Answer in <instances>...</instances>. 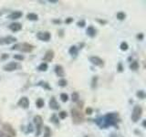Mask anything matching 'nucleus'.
<instances>
[{"label":"nucleus","instance_id":"f257e3e1","mask_svg":"<svg viewBox=\"0 0 146 137\" xmlns=\"http://www.w3.org/2000/svg\"><path fill=\"white\" fill-rule=\"evenodd\" d=\"M117 122H118V113L115 112L107 113L105 116L96 120V122H97V124L100 128H107L109 126L116 125Z\"/></svg>","mask_w":146,"mask_h":137},{"label":"nucleus","instance_id":"f03ea898","mask_svg":"<svg viewBox=\"0 0 146 137\" xmlns=\"http://www.w3.org/2000/svg\"><path fill=\"white\" fill-rule=\"evenodd\" d=\"M12 50H19V51H22V52H31L32 50L34 49V46L31 45L29 43H17L16 45H14L13 47L11 48Z\"/></svg>","mask_w":146,"mask_h":137},{"label":"nucleus","instance_id":"7ed1b4c3","mask_svg":"<svg viewBox=\"0 0 146 137\" xmlns=\"http://www.w3.org/2000/svg\"><path fill=\"white\" fill-rule=\"evenodd\" d=\"M71 117L72 121L75 124H80L84 121V116L80 111H78L77 109H72L71 110Z\"/></svg>","mask_w":146,"mask_h":137},{"label":"nucleus","instance_id":"20e7f679","mask_svg":"<svg viewBox=\"0 0 146 137\" xmlns=\"http://www.w3.org/2000/svg\"><path fill=\"white\" fill-rule=\"evenodd\" d=\"M141 115H143V109H141L140 105H136V106H134L133 110H132L131 121L134 122H137L141 119Z\"/></svg>","mask_w":146,"mask_h":137},{"label":"nucleus","instance_id":"39448f33","mask_svg":"<svg viewBox=\"0 0 146 137\" xmlns=\"http://www.w3.org/2000/svg\"><path fill=\"white\" fill-rule=\"evenodd\" d=\"M34 121V123L36 125V135L38 136L41 132V128H42V124H43V120H42V117L39 116V115H36L33 119Z\"/></svg>","mask_w":146,"mask_h":137},{"label":"nucleus","instance_id":"423d86ee","mask_svg":"<svg viewBox=\"0 0 146 137\" xmlns=\"http://www.w3.org/2000/svg\"><path fill=\"white\" fill-rule=\"evenodd\" d=\"M17 41V39L15 37L12 36H7V37H3V38L0 39V44L1 45H9L11 43H14Z\"/></svg>","mask_w":146,"mask_h":137},{"label":"nucleus","instance_id":"0eeeda50","mask_svg":"<svg viewBox=\"0 0 146 137\" xmlns=\"http://www.w3.org/2000/svg\"><path fill=\"white\" fill-rule=\"evenodd\" d=\"M36 38L41 41H48L50 38H51V35H50L48 31H44V32L40 31L36 34Z\"/></svg>","mask_w":146,"mask_h":137},{"label":"nucleus","instance_id":"6e6552de","mask_svg":"<svg viewBox=\"0 0 146 137\" xmlns=\"http://www.w3.org/2000/svg\"><path fill=\"white\" fill-rule=\"evenodd\" d=\"M18 67L19 66H18V64L17 62H9L3 67V70L5 71H14L17 70Z\"/></svg>","mask_w":146,"mask_h":137},{"label":"nucleus","instance_id":"1a4fd4ad","mask_svg":"<svg viewBox=\"0 0 146 137\" xmlns=\"http://www.w3.org/2000/svg\"><path fill=\"white\" fill-rule=\"evenodd\" d=\"M90 61L95 66H99V67H102L104 65V61L102 59L97 57V56H92L90 58Z\"/></svg>","mask_w":146,"mask_h":137},{"label":"nucleus","instance_id":"9d476101","mask_svg":"<svg viewBox=\"0 0 146 137\" xmlns=\"http://www.w3.org/2000/svg\"><path fill=\"white\" fill-rule=\"evenodd\" d=\"M17 104H18V106L23 109H27L29 106V100L27 97H22V98H20L19 100H18Z\"/></svg>","mask_w":146,"mask_h":137},{"label":"nucleus","instance_id":"9b49d317","mask_svg":"<svg viewBox=\"0 0 146 137\" xmlns=\"http://www.w3.org/2000/svg\"><path fill=\"white\" fill-rule=\"evenodd\" d=\"M54 59V51H53L52 49L48 50V51L46 52L44 58H43L44 61H47V62L52 61V59Z\"/></svg>","mask_w":146,"mask_h":137},{"label":"nucleus","instance_id":"f8f14e48","mask_svg":"<svg viewBox=\"0 0 146 137\" xmlns=\"http://www.w3.org/2000/svg\"><path fill=\"white\" fill-rule=\"evenodd\" d=\"M55 73L57 74L58 77H64L65 76V71H64V68L61 65H56L55 66Z\"/></svg>","mask_w":146,"mask_h":137},{"label":"nucleus","instance_id":"ddd939ff","mask_svg":"<svg viewBox=\"0 0 146 137\" xmlns=\"http://www.w3.org/2000/svg\"><path fill=\"white\" fill-rule=\"evenodd\" d=\"M49 107H50V109L57 111V110L59 109V107H60V106H59V104L57 102L56 99H55L54 97H52L51 99H50V100H49Z\"/></svg>","mask_w":146,"mask_h":137},{"label":"nucleus","instance_id":"4468645a","mask_svg":"<svg viewBox=\"0 0 146 137\" xmlns=\"http://www.w3.org/2000/svg\"><path fill=\"white\" fill-rule=\"evenodd\" d=\"M9 29H10L13 32H17V31L21 30L22 25L20 23H12V24H10V26H9Z\"/></svg>","mask_w":146,"mask_h":137},{"label":"nucleus","instance_id":"2eb2a0df","mask_svg":"<svg viewBox=\"0 0 146 137\" xmlns=\"http://www.w3.org/2000/svg\"><path fill=\"white\" fill-rule=\"evenodd\" d=\"M5 131L7 132V134H9L11 136H16V132L14 131L13 128L8 124V123H5V124L3 125Z\"/></svg>","mask_w":146,"mask_h":137},{"label":"nucleus","instance_id":"dca6fc26","mask_svg":"<svg viewBox=\"0 0 146 137\" xmlns=\"http://www.w3.org/2000/svg\"><path fill=\"white\" fill-rule=\"evenodd\" d=\"M86 32H87V35L90 36V38H94V37L96 36V32H97V31H96V29L92 26H90L88 29H87Z\"/></svg>","mask_w":146,"mask_h":137},{"label":"nucleus","instance_id":"f3484780","mask_svg":"<svg viewBox=\"0 0 146 137\" xmlns=\"http://www.w3.org/2000/svg\"><path fill=\"white\" fill-rule=\"evenodd\" d=\"M22 12L20 11H15V12H13L11 13L10 15L8 16V17L10 18V19H17V18H20L22 17Z\"/></svg>","mask_w":146,"mask_h":137},{"label":"nucleus","instance_id":"a211bd4d","mask_svg":"<svg viewBox=\"0 0 146 137\" xmlns=\"http://www.w3.org/2000/svg\"><path fill=\"white\" fill-rule=\"evenodd\" d=\"M27 18L29 20H38V17L36 14H34V13H29L27 15Z\"/></svg>","mask_w":146,"mask_h":137},{"label":"nucleus","instance_id":"6ab92c4d","mask_svg":"<svg viewBox=\"0 0 146 137\" xmlns=\"http://www.w3.org/2000/svg\"><path fill=\"white\" fill-rule=\"evenodd\" d=\"M68 52H70V54L72 55V56H77L78 55V48L76 47V46H72V47H70V50H68Z\"/></svg>","mask_w":146,"mask_h":137},{"label":"nucleus","instance_id":"aec40b11","mask_svg":"<svg viewBox=\"0 0 146 137\" xmlns=\"http://www.w3.org/2000/svg\"><path fill=\"white\" fill-rule=\"evenodd\" d=\"M38 70H40V71H46V70H48V64L46 63V62L41 63L40 65L38 66Z\"/></svg>","mask_w":146,"mask_h":137},{"label":"nucleus","instance_id":"412c9836","mask_svg":"<svg viewBox=\"0 0 146 137\" xmlns=\"http://www.w3.org/2000/svg\"><path fill=\"white\" fill-rule=\"evenodd\" d=\"M44 130H45V134H44L43 137H51V131H50L49 127L45 126Z\"/></svg>","mask_w":146,"mask_h":137},{"label":"nucleus","instance_id":"4be33fe9","mask_svg":"<svg viewBox=\"0 0 146 137\" xmlns=\"http://www.w3.org/2000/svg\"><path fill=\"white\" fill-rule=\"evenodd\" d=\"M44 104H45L44 100H43L42 99H41V98H39V99L36 100V107H38V108H42V107L44 106Z\"/></svg>","mask_w":146,"mask_h":137},{"label":"nucleus","instance_id":"5701e85b","mask_svg":"<svg viewBox=\"0 0 146 137\" xmlns=\"http://www.w3.org/2000/svg\"><path fill=\"white\" fill-rule=\"evenodd\" d=\"M138 68H139V63L137 62V61H133V62H131V64L130 65V68L132 70H138Z\"/></svg>","mask_w":146,"mask_h":137},{"label":"nucleus","instance_id":"b1692460","mask_svg":"<svg viewBox=\"0 0 146 137\" xmlns=\"http://www.w3.org/2000/svg\"><path fill=\"white\" fill-rule=\"evenodd\" d=\"M125 17H126V15H125L124 12H118L117 13V18H118V19L123 20V19H125Z\"/></svg>","mask_w":146,"mask_h":137},{"label":"nucleus","instance_id":"393cba45","mask_svg":"<svg viewBox=\"0 0 146 137\" xmlns=\"http://www.w3.org/2000/svg\"><path fill=\"white\" fill-rule=\"evenodd\" d=\"M120 48H121V49L122 50V51H126V50L128 49V48H129V46H128L127 42H124V41H123V42L121 43Z\"/></svg>","mask_w":146,"mask_h":137},{"label":"nucleus","instance_id":"a878e982","mask_svg":"<svg viewBox=\"0 0 146 137\" xmlns=\"http://www.w3.org/2000/svg\"><path fill=\"white\" fill-rule=\"evenodd\" d=\"M58 86H60V87H65L68 84V81L65 79H61V80H58Z\"/></svg>","mask_w":146,"mask_h":137},{"label":"nucleus","instance_id":"bb28decb","mask_svg":"<svg viewBox=\"0 0 146 137\" xmlns=\"http://www.w3.org/2000/svg\"><path fill=\"white\" fill-rule=\"evenodd\" d=\"M60 99L63 102H67L68 100V95L66 94V93H61L60 94Z\"/></svg>","mask_w":146,"mask_h":137},{"label":"nucleus","instance_id":"cd10ccee","mask_svg":"<svg viewBox=\"0 0 146 137\" xmlns=\"http://www.w3.org/2000/svg\"><path fill=\"white\" fill-rule=\"evenodd\" d=\"M71 98H72V100H73V102H78V100L80 99L79 93H78V92H73L72 95H71Z\"/></svg>","mask_w":146,"mask_h":137},{"label":"nucleus","instance_id":"c85d7f7f","mask_svg":"<svg viewBox=\"0 0 146 137\" xmlns=\"http://www.w3.org/2000/svg\"><path fill=\"white\" fill-rule=\"evenodd\" d=\"M38 85H39V86H42L43 88H45V89H47V90H51V88L48 86V84L47 83V82H43V81H40L39 83L38 84Z\"/></svg>","mask_w":146,"mask_h":137},{"label":"nucleus","instance_id":"c756f323","mask_svg":"<svg viewBox=\"0 0 146 137\" xmlns=\"http://www.w3.org/2000/svg\"><path fill=\"white\" fill-rule=\"evenodd\" d=\"M137 96L140 98V99H144L145 98V93L143 90H139L138 92H137Z\"/></svg>","mask_w":146,"mask_h":137},{"label":"nucleus","instance_id":"7c9ffc66","mask_svg":"<svg viewBox=\"0 0 146 137\" xmlns=\"http://www.w3.org/2000/svg\"><path fill=\"white\" fill-rule=\"evenodd\" d=\"M97 80H98L97 77H94L92 79V82H91V87H92V89L96 88V86H97Z\"/></svg>","mask_w":146,"mask_h":137},{"label":"nucleus","instance_id":"2f4dec72","mask_svg":"<svg viewBox=\"0 0 146 137\" xmlns=\"http://www.w3.org/2000/svg\"><path fill=\"white\" fill-rule=\"evenodd\" d=\"M14 59H17V61H23L24 59V56H22V55H14Z\"/></svg>","mask_w":146,"mask_h":137},{"label":"nucleus","instance_id":"473e14b6","mask_svg":"<svg viewBox=\"0 0 146 137\" xmlns=\"http://www.w3.org/2000/svg\"><path fill=\"white\" fill-rule=\"evenodd\" d=\"M67 115H68L67 112L64 111L60 112V113H59V117H60V119H65L67 117Z\"/></svg>","mask_w":146,"mask_h":137},{"label":"nucleus","instance_id":"72a5a7b5","mask_svg":"<svg viewBox=\"0 0 146 137\" xmlns=\"http://www.w3.org/2000/svg\"><path fill=\"white\" fill-rule=\"evenodd\" d=\"M50 121H52V122H55V123H58V119L57 118V116L55 115V114H54V115H53L51 118H50Z\"/></svg>","mask_w":146,"mask_h":137},{"label":"nucleus","instance_id":"f704fd0d","mask_svg":"<svg viewBox=\"0 0 146 137\" xmlns=\"http://www.w3.org/2000/svg\"><path fill=\"white\" fill-rule=\"evenodd\" d=\"M77 25L79 26V27H83L85 25H86V22H85V20H81V21H79L77 23Z\"/></svg>","mask_w":146,"mask_h":137},{"label":"nucleus","instance_id":"c9c22d12","mask_svg":"<svg viewBox=\"0 0 146 137\" xmlns=\"http://www.w3.org/2000/svg\"><path fill=\"white\" fill-rule=\"evenodd\" d=\"M137 39H138L139 40H143V33H140L139 35H137Z\"/></svg>","mask_w":146,"mask_h":137},{"label":"nucleus","instance_id":"e433bc0d","mask_svg":"<svg viewBox=\"0 0 146 137\" xmlns=\"http://www.w3.org/2000/svg\"><path fill=\"white\" fill-rule=\"evenodd\" d=\"M86 112L88 113V114H91V113H92V109H91V108H87Z\"/></svg>","mask_w":146,"mask_h":137},{"label":"nucleus","instance_id":"4c0bfd02","mask_svg":"<svg viewBox=\"0 0 146 137\" xmlns=\"http://www.w3.org/2000/svg\"><path fill=\"white\" fill-rule=\"evenodd\" d=\"M72 21H73V18L68 17V19H66V21H65V22L67 23V24H70V22H72Z\"/></svg>","mask_w":146,"mask_h":137},{"label":"nucleus","instance_id":"58836bf2","mask_svg":"<svg viewBox=\"0 0 146 137\" xmlns=\"http://www.w3.org/2000/svg\"><path fill=\"white\" fill-rule=\"evenodd\" d=\"M118 68H119V71H122V66H121V63H119V65H118Z\"/></svg>","mask_w":146,"mask_h":137},{"label":"nucleus","instance_id":"ea45409f","mask_svg":"<svg viewBox=\"0 0 146 137\" xmlns=\"http://www.w3.org/2000/svg\"><path fill=\"white\" fill-rule=\"evenodd\" d=\"M29 132H33V128H32V125H31V124H29Z\"/></svg>","mask_w":146,"mask_h":137},{"label":"nucleus","instance_id":"a19ab883","mask_svg":"<svg viewBox=\"0 0 146 137\" xmlns=\"http://www.w3.org/2000/svg\"><path fill=\"white\" fill-rule=\"evenodd\" d=\"M8 58V55L7 54H3V56H2V59H6Z\"/></svg>","mask_w":146,"mask_h":137},{"label":"nucleus","instance_id":"79ce46f5","mask_svg":"<svg viewBox=\"0 0 146 137\" xmlns=\"http://www.w3.org/2000/svg\"><path fill=\"white\" fill-rule=\"evenodd\" d=\"M49 3H58V0H49Z\"/></svg>","mask_w":146,"mask_h":137},{"label":"nucleus","instance_id":"37998d69","mask_svg":"<svg viewBox=\"0 0 146 137\" xmlns=\"http://www.w3.org/2000/svg\"><path fill=\"white\" fill-rule=\"evenodd\" d=\"M98 22L102 23V24H106V21H102V20H100V19H98Z\"/></svg>","mask_w":146,"mask_h":137},{"label":"nucleus","instance_id":"c03bdc74","mask_svg":"<svg viewBox=\"0 0 146 137\" xmlns=\"http://www.w3.org/2000/svg\"><path fill=\"white\" fill-rule=\"evenodd\" d=\"M110 137H118V136H117V134H111V135H110Z\"/></svg>","mask_w":146,"mask_h":137},{"label":"nucleus","instance_id":"a18cd8bd","mask_svg":"<svg viewBox=\"0 0 146 137\" xmlns=\"http://www.w3.org/2000/svg\"><path fill=\"white\" fill-rule=\"evenodd\" d=\"M54 22L55 23H58V24H59V23H60V20H54Z\"/></svg>","mask_w":146,"mask_h":137},{"label":"nucleus","instance_id":"49530a36","mask_svg":"<svg viewBox=\"0 0 146 137\" xmlns=\"http://www.w3.org/2000/svg\"><path fill=\"white\" fill-rule=\"evenodd\" d=\"M143 127L145 126V121H143Z\"/></svg>","mask_w":146,"mask_h":137}]
</instances>
